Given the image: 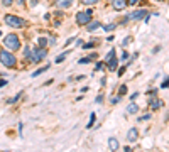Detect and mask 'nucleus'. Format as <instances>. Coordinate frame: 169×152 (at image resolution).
<instances>
[{"label":"nucleus","instance_id":"9","mask_svg":"<svg viewBox=\"0 0 169 152\" xmlns=\"http://www.w3.org/2000/svg\"><path fill=\"white\" fill-rule=\"evenodd\" d=\"M137 137H139V132H137V129H130L129 130V133H127V140L129 142H135V140H137Z\"/></svg>","mask_w":169,"mask_h":152},{"label":"nucleus","instance_id":"23","mask_svg":"<svg viewBox=\"0 0 169 152\" xmlns=\"http://www.w3.org/2000/svg\"><path fill=\"white\" fill-rule=\"evenodd\" d=\"M113 29H115V25H113V24H110V25H107V27H105V31L108 32V31H113Z\"/></svg>","mask_w":169,"mask_h":152},{"label":"nucleus","instance_id":"5","mask_svg":"<svg viewBox=\"0 0 169 152\" xmlns=\"http://www.w3.org/2000/svg\"><path fill=\"white\" fill-rule=\"evenodd\" d=\"M46 54H48V51H46L44 48H39V49H36L34 53H32L31 61H32V63H39L42 57H46Z\"/></svg>","mask_w":169,"mask_h":152},{"label":"nucleus","instance_id":"8","mask_svg":"<svg viewBox=\"0 0 169 152\" xmlns=\"http://www.w3.org/2000/svg\"><path fill=\"white\" fill-rule=\"evenodd\" d=\"M112 5L115 10H122L127 7V0H112Z\"/></svg>","mask_w":169,"mask_h":152},{"label":"nucleus","instance_id":"15","mask_svg":"<svg viewBox=\"0 0 169 152\" xmlns=\"http://www.w3.org/2000/svg\"><path fill=\"white\" fill-rule=\"evenodd\" d=\"M96 27H100V22H90V24H88V31H90V32H93Z\"/></svg>","mask_w":169,"mask_h":152},{"label":"nucleus","instance_id":"1","mask_svg":"<svg viewBox=\"0 0 169 152\" xmlns=\"http://www.w3.org/2000/svg\"><path fill=\"white\" fill-rule=\"evenodd\" d=\"M3 46H5L9 51H17L20 48V41H19V37H17L15 34H9L5 37V41H3Z\"/></svg>","mask_w":169,"mask_h":152},{"label":"nucleus","instance_id":"12","mask_svg":"<svg viewBox=\"0 0 169 152\" xmlns=\"http://www.w3.org/2000/svg\"><path fill=\"white\" fill-rule=\"evenodd\" d=\"M108 147L112 150H117L118 149V140L115 139V137H112V139H108Z\"/></svg>","mask_w":169,"mask_h":152},{"label":"nucleus","instance_id":"6","mask_svg":"<svg viewBox=\"0 0 169 152\" xmlns=\"http://www.w3.org/2000/svg\"><path fill=\"white\" fill-rule=\"evenodd\" d=\"M107 63H108V70L115 71L117 70V59H115V49H110L108 56H107Z\"/></svg>","mask_w":169,"mask_h":152},{"label":"nucleus","instance_id":"28","mask_svg":"<svg viewBox=\"0 0 169 152\" xmlns=\"http://www.w3.org/2000/svg\"><path fill=\"white\" fill-rule=\"evenodd\" d=\"M24 54H26V56H31V49H29V48H26V51H24Z\"/></svg>","mask_w":169,"mask_h":152},{"label":"nucleus","instance_id":"20","mask_svg":"<svg viewBox=\"0 0 169 152\" xmlns=\"http://www.w3.org/2000/svg\"><path fill=\"white\" fill-rule=\"evenodd\" d=\"M64 57H66V53H64V54H61V56H57V57H56V63H63V61H64Z\"/></svg>","mask_w":169,"mask_h":152},{"label":"nucleus","instance_id":"29","mask_svg":"<svg viewBox=\"0 0 169 152\" xmlns=\"http://www.w3.org/2000/svg\"><path fill=\"white\" fill-rule=\"evenodd\" d=\"M17 2H19V5H24V2H26V0H17Z\"/></svg>","mask_w":169,"mask_h":152},{"label":"nucleus","instance_id":"31","mask_svg":"<svg viewBox=\"0 0 169 152\" xmlns=\"http://www.w3.org/2000/svg\"><path fill=\"white\" fill-rule=\"evenodd\" d=\"M0 34H2V32H0Z\"/></svg>","mask_w":169,"mask_h":152},{"label":"nucleus","instance_id":"22","mask_svg":"<svg viewBox=\"0 0 169 152\" xmlns=\"http://www.w3.org/2000/svg\"><path fill=\"white\" fill-rule=\"evenodd\" d=\"M2 3L5 7H10V5H12V0H2Z\"/></svg>","mask_w":169,"mask_h":152},{"label":"nucleus","instance_id":"18","mask_svg":"<svg viewBox=\"0 0 169 152\" xmlns=\"http://www.w3.org/2000/svg\"><path fill=\"white\" fill-rule=\"evenodd\" d=\"M83 3H86V5H95L96 2H100V0H81Z\"/></svg>","mask_w":169,"mask_h":152},{"label":"nucleus","instance_id":"13","mask_svg":"<svg viewBox=\"0 0 169 152\" xmlns=\"http://www.w3.org/2000/svg\"><path fill=\"white\" fill-rule=\"evenodd\" d=\"M137 112H139V107L135 103H132L127 107V113H137Z\"/></svg>","mask_w":169,"mask_h":152},{"label":"nucleus","instance_id":"24","mask_svg":"<svg viewBox=\"0 0 169 152\" xmlns=\"http://www.w3.org/2000/svg\"><path fill=\"white\" fill-rule=\"evenodd\" d=\"M83 63V64H86V63H90V57H83V59H80V64Z\"/></svg>","mask_w":169,"mask_h":152},{"label":"nucleus","instance_id":"30","mask_svg":"<svg viewBox=\"0 0 169 152\" xmlns=\"http://www.w3.org/2000/svg\"><path fill=\"white\" fill-rule=\"evenodd\" d=\"M5 83H7V81H3V79H0V86H3V85H5Z\"/></svg>","mask_w":169,"mask_h":152},{"label":"nucleus","instance_id":"3","mask_svg":"<svg viewBox=\"0 0 169 152\" xmlns=\"http://www.w3.org/2000/svg\"><path fill=\"white\" fill-rule=\"evenodd\" d=\"M5 22L10 25V27H15V29H19V27H24L26 25V20L24 19H20V17H17V15H5Z\"/></svg>","mask_w":169,"mask_h":152},{"label":"nucleus","instance_id":"10","mask_svg":"<svg viewBox=\"0 0 169 152\" xmlns=\"http://www.w3.org/2000/svg\"><path fill=\"white\" fill-rule=\"evenodd\" d=\"M149 107L152 108V110H157V108L163 107V100H159V98H152V100L149 101Z\"/></svg>","mask_w":169,"mask_h":152},{"label":"nucleus","instance_id":"27","mask_svg":"<svg viewBox=\"0 0 169 152\" xmlns=\"http://www.w3.org/2000/svg\"><path fill=\"white\" fill-rule=\"evenodd\" d=\"M135 3H137V0H129L127 5H135Z\"/></svg>","mask_w":169,"mask_h":152},{"label":"nucleus","instance_id":"26","mask_svg":"<svg viewBox=\"0 0 169 152\" xmlns=\"http://www.w3.org/2000/svg\"><path fill=\"white\" fill-rule=\"evenodd\" d=\"M102 101H103V96L98 95V96H96V103H102Z\"/></svg>","mask_w":169,"mask_h":152},{"label":"nucleus","instance_id":"25","mask_svg":"<svg viewBox=\"0 0 169 152\" xmlns=\"http://www.w3.org/2000/svg\"><path fill=\"white\" fill-rule=\"evenodd\" d=\"M161 86H163V88H167V86H169V78H167V79H166V81H164Z\"/></svg>","mask_w":169,"mask_h":152},{"label":"nucleus","instance_id":"4","mask_svg":"<svg viewBox=\"0 0 169 152\" xmlns=\"http://www.w3.org/2000/svg\"><path fill=\"white\" fill-rule=\"evenodd\" d=\"M91 22V10H85V12L76 14V24L78 25H86Z\"/></svg>","mask_w":169,"mask_h":152},{"label":"nucleus","instance_id":"21","mask_svg":"<svg viewBox=\"0 0 169 152\" xmlns=\"http://www.w3.org/2000/svg\"><path fill=\"white\" fill-rule=\"evenodd\" d=\"M46 42H48V41H46L44 37H41V39H39V46H41V48H44V46H46Z\"/></svg>","mask_w":169,"mask_h":152},{"label":"nucleus","instance_id":"14","mask_svg":"<svg viewBox=\"0 0 169 152\" xmlns=\"http://www.w3.org/2000/svg\"><path fill=\"white\" fill-rule=\"evenodd\" d=\"M46 70H49V64H46V66H42L41 70H37V71H36V73H32V76H34V78H36V76H39L41 73H44Z\"/></svg>","mask_w":169,"mask_h":152},{"label":"nucleus","instance_id":"16","mask_svg":"<svg viewBox=\"0 0 169 152\" xmlns=\"http://www.w3.org/2000/svg\"><path fill=\"white\" fill-rule=\"evenodd\" d=\"M125 93H127V86H125V85H122L120 88H118V95H122V96H124Z\"/></svg>","mask_w":169,"mask_h":152},{"label":"nucleus","instance_id":"11","mask_svg":"<svg viewBox=\"0 0 169 152\" xmlns=\"http://www.w3.org/2000/svg\"><path fill=\"white\" fill-rule=\"evenodd\" d=\"M56 5L61 7V9H70V7L73 5V0H57Z\"/></svg>","mask_w":169,"mask_h":152},{"label":"nucleus","instance_id":"17","mask_svg":"<svg viewBox=\"0 0 169 152\" xmlns=\"http://www.w3.org/2000/svg\"><path fill=\"white\" fill-rule=\"evenodd\" d=\"M20 96H22V91H20V93H17V95H15V96H14V98H12V100H9V103H15V101H17V100H19V98H20Z\"/></svg>","mask_w":169,"mask_h":152},{"label":"nucleus","instance_id":"2","mask_svg":"<svg viewBox=\"0 0 169 152\" xmlns=\"http://www.w3.org/2000/svg\"><path fill=\"white\" fill-rule=\"evenodd\" d=\"M0 61H2V64L7 66V68H14L15 63H17L15 57H14V54L9 53V51H0Z\"/></svg>","mask_w":169,"mask_h":152},{"label":"nucleus","instance_id":"19","mask_svg":"<svg viewBox=\"0 0 169 152\" xmlns=\"http://www.w3.org/2000/svg\"><path fill=\"white\" fill-rule=\"evenodd\" d=\"M93 122H95V113H91V118H90V122H88V125H86V127H88V129H91Z\"/></svg>","mask_w":169,"mask_h":152},{"label":"nucleus","instance_id":"7","mask_svg":"<svg viewBox=\"0 0 169 152\" xmlns=\"http://www.w3.org/2000/svg\"><path fill=\"white\" fill-rule=\"evenodd\" d=\"M144 17H147V10H135L130 15H127V20H139V19H144Z\"/></svg>","mask_w":169,"mask_h":152}]
</instances>
